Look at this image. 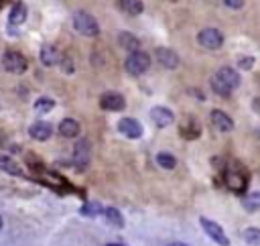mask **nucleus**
I'll return each mask as SVG.
<instances>
[{
    "mask_svg": "<svg viewBox=\"0 0 260 246\" xmlns=\"http://www.w3.org/2000/svg\"><path fill=\"white\" fill-rule=\"evenodd\" d=\"M73 28L83 37H98V33H100L98 20L85 10L73 12Z\"/></svg>",
    "mask_w": 260,
    "mask_h": 246,
    "instance_id": "1",
    "label": "nucleus"
},
{
    "mask_svg": "<svg viewBox=\"0 0 260 246\" xmlns=\"http://www.w3.org/2000/svg\"><path fill=\"white\" fill-rule=\"evenodd\" d=\"M126 71L130 73V75H142V73H146L148 71V67H150V57L144 53V51H132L128 57H126Z\"/></svg>",
    "mask_w": 260,
    "mask_h": 246,
    "instance_id": "2",
    "label": "nucleus"
},
{
    "mask_svg": "<svg viewBox=\"0 0 260 246\" xmlns=\"http://www.w3.org/2000/svg\"><path fill=\"white\" fill-rule=\"evenodd\" d=\"M2 67H4L6 71H10V73L20 75V73L26 71L28 61H26V57L20 55L18 51H6V53L2 55Z\"/></svg>",
    "mask_w": 260,
    "mask_h": 246,
    "instance_id": "3",
    "label": "nucleus"
},
{
    "mask_svg": "<svg viewBox=\"0 0 260 246\" xmlns=\"http://www.w3.org/2000/svg\"><path fill=\"white\" fill-rule=\"evenodd\" d=\"M197 43H199L201 47H205V49H219L221 43H223V35H221L217 28H211V26H209V28L199 30Z\"/></svg>",
    "mask_w": 260,
    "mask_h": 246,
    "instance_id": "4",
    "label": "nucleus"
},
{
    "mask_svg": "<svg viewBox=\"0 0 260 246\" xmlns=\"http://www.w3.org/2000/svg\"><path fill=\"white\" fill-rule=\"evenodd\" d=\"M201 228H203V230H205V234H207L211 240H215L219 246H230L228 236L223 234V230H221L215 222H211V220H207V218H201Z\"/></svg>",
    "mask_w": 260,
    "mask_h": 246,
    "instance_id": "5",
    "label": "nucleus"
},
{
    "mask_svg": "<svg viewBox=\"0 0 260 246\" xmlns=\"http://www.w3.org/2000/svg\"><path fill=\"white\" fill-rule=\"evenodd\" d=\"M73 163H75V167L79 171L87 169V165H89V142L87 140L81 138L75 144V148H73Z\"/></svg>",
    "mask_w": 260,
    "mask_h": 246,
    "instance_id": "6",
    "label": "nucleus"
},
{
    "mask_svg": "<svg viewBox=\"0 0 260 246\" xmlns=\"http://www.w3.org/2000/svg\"><path fill=\"white\" fill-rule=\"evenodd\" d=\"M100 106H102L104 110L118 112V110H122V108L126 106V102H124V98H122L118 91H106V94L100 98Z\"/></svg>",
    "mask_w": 260,
    "mask_h": 246,
    "instance_id": "7",
    "label": "nucleus"
},
{
    "mask_svg": "<svg viewBox=\"0 0 260 246\" xmlns=\"http://www.w3.org/2000/svg\"><path fill=\"white\" fill-rule=\"evenodd\" d=\"M154 57H156V61H158L162 67H167V69H175V67L179 65V55H177L173 49L158 47V49L154 51Z\"/></svg>",
    "mask_w": 260,
    "mask_h": 246,
    "instance_id": "8",
    "label": "nucleus"
},
{
    "mask_svg": "<svg viewBox=\"0 0 260 246\" xmlns=\"http://www.w3.org/2000/svg\"><path fill=\"white\" fill-rule=\"evenodd\" d=\"M118 130H120L124 136H128V138H140V136H142V126H140V122L134 120V118H122V120L118 122Z\"/></svg>",
    "mask_w": 260,
    "mask_h": 246,
    "instance_id": "9",
    "label": "nucleus"
},
{
    "mask_svg": "<svg viewBox=\"0 0 260 246\" xmlns=\"http://www.w3.org/2000/svg\"><path fill=\"white\" fill-rule=\"evenodd\" d=\"M150 118H152V122H154L158 128H165V126H169V124L175 120L173 112H171L169 108H165V106H154V108L150 110Z\"/></svg>",
    "mask_w": 260,
    "mask_h": 246,
    "instance_id": "10",
    "label": "nucleus"
},
{
    "mask_svg": "<svg viewBox=\"0 0 260 246\" xmlns=\"http://www.w3.org/2000/svg\"><path fill=\"white\" fill-rule=\"evenodd\" d=\"M211 124H213V128H217L219 132H230V130L234 128V120H232L225 112H221V110H213V112H211Z\"/></svg>",
    "mask_w": 260,
    "mask_h": 246,
    "instance_id": "11",
    "label": "nucleus"
},
{
    "mask_svg": "<svg viewBox=\"0 0 260 246\" xmlns=\"http://www.w3.org/2000/svg\"><path fill=\"white\" fill-rule=\"evenodd\" d=\"M39 59H41L43 65L53 67V65H57L61 61V55H59V51L53 45H43L41 51H39Z\"/></svg>",
    "mask_w": 260,
    "mask_h": 246,
    "instance_id": "12",
    "label": "nucleus"
},
{
    "mask_svg": "<svg viewBox=\"0 0 260 246\" xmlns=\"http://www.w3.org/2000/svg\"><path fill=\"white\" fill-rule=\"evenodd\" d=\"M28 134L35 138V140H49L51 134H53V126L49 122H35L30 128H28Z\"/></svg>",
    "mask_w": 260,
    "mask_h": 246,
    "instance_id": "13",
    "label": "nucleus"
},
{
    "mask_svg": "<svg viewBox=\"0 0 260 246\" xmlns=\"http://www.w3.org/2000/svg\"><path fill=\"white\" fill-rule=\"evenodd\" d=\"M215 77H217L219 81H223L230 89H234V87L240 85V75H238L236 69H232V67H221V69L215 73Z\"/></svg>",
    "mask_w": 260,
    "mask_h": 246,
    "instance_id": "14",
    "label": "nucleus"
},
{
    "mask_svg": "<svg viewBox=\"0 0 260 246\" xmlns=\"http://www.w3.org/2000/svg\"><path fill=\"white\" fill-rule=\"evenodd\" d=\"M223 179H225L228 189H232V191H244V189H246V175H244V173L228 171Z\"/></svg>",
    "mask_w": 260,
    "mask_h": 246,
    "instance_id": "15",
    "label": "nucleus"
},
{
    "mask_svg": "<svg viewBox=\"0 0 260 246\" xmlns=\"http://www.w3.org/2000/svg\"><path fill=\"white\" fill-rule=\"evenodd\" d=\"M59 134L65 136V138H75V136L79 134V122L73 120V118L61 120V124H59Z\"/></svg>",
    "mask_w": 260,
    "mask_h": 246,
    "instance_id": "16",
    "label": "nucleus"
},
{
    "mask_svg": "<svg viewBox=\"0 0 260 246\" xmlns=\"http://www.w3.org/2000/svg\"><path fill=\"white\" fill-rule=\"evenodd\" d=\"M0 171H4V173H8V175H14V177H22V175H24L22 169H20L10 157H6V155H0Z\"/></svg>",
    "mask_w": 260,
    "mask_h": 246,
    "instance_id": "17",
    "label": "nucleus"
},
{
    "mask_svg": "<svg viewBox=\"0 0 260 246\" xmlns=\"http://www.w3.org/2000/svg\"><path fill=\"white\" fill-rule=\"evenodd\" d=\"M118 41H120V45L126 49V51H138L140 49V41L132 35V33H120V37H118Z\"/></svg>",
    "mask_w": 260,
    "mask_h": 246,
    "instance_id": "18",
    "label": "nucleus"
},
{
    "mask_svg": "<svg viewBox=\"0 0 260 246\" xmlns=\"http://www.w3.org/2000/svg\"><path fill=\"white\" fill-rule=\"evenodd\" d=\"M102 216H104V218H106V222H108L110 226H114V228H120V226L124 224V220H122V213H120L116 207H104Z\"/></svg>",
    "mask_w": 260,
    "mask_h": 246,
    "instance_id": "19",
    "label": "nucleus"
},
{
    "mask_svg": "<svg viewBox=\"0 0 260 246\" xmlns=\"http://www.w3.org/2000/svg\"><path fill=\"white\" fill-rule=\"evenodd\" d=\"M242 205H244L248 211H256V209H260V191L246 193V195L242 197Z\"/></svg>",
    "mask_w": 260,
    "mask_h": 246,
    "instance_id": "20",
    "label": "nucleus"
},
{
    "mask_svg": "<svg viewBox=\"0 0 260 246\" xmlns=\"http://www.w3.org/2000/svg\"><path fill=\"white\" fill-rule=\"evenodd\" d=\"M26 18V8L24 4H14L12 10H10V16H8V22L10 24H22Z\"/></svg>",
    "mask_w": 260,
    "mask_h": 246,
    "instance_id": "21",
    "label": "nucleus"
},
{
    "mask_svg": "<svg viewBox=\"0 0 260 246\" xmlns=\"http://www.w3.org/2000/svg\"><path fill=\"white\" fill-rule=\"evenodd\" d=\"M120 6H122V10L128 12V14H140V12L144 10L142 0H120Z\"/></svg>",
    "mask_w": 260,
    "mask_h": 246,
    "instance_id": "22",
    "label": "nucleus"
},
{
    "mask_svg": "<svg viewBox=\"0 0 260 246\" xmlns=\"http://www.w3.org/2000/svg\"><path fill=\"white\" fill-rule=\"evenodd\" d=\"M156 163H158L162 169H175V165H177L175 157L169 155V152H158V155H156Z\"/></svg>",
    "mask_w": 260,
    "mask_h": 246,
    "instance_id": "23",
    "label": "nucleus"
},
{
    "mask_svg": "<svg viewBox=\"0 0 260 246\" xmlns=\"http://www.w3.org/2000/svg\"><path fill=\"white\" fill-rule=\"evenodd\" d=\"M211 89H213L217 96H230V94H232V89H230V87H228L223 81H219L215 75L211 77Z\"/></svg>",
    "mask_w": 260,
    "mask_h": 246,
    "instance_id": "24",
    "label": "nucleus"
},
{
    "mask_svg": "<svg viewBox=\"0 0 260 246\" xmlns=\"http://www.w3.org/2000/svg\"><path fill=\"white\" fill-rule=\"evenodd\" d=\"M53 106H55V102H53L51 98H39V100L35 102V110H37V112H41V114L51 112V110H53Z\"/></svg>",
    "mask_w": 260,
    "mask_h": 246,
    "instance_id": "25",
    "label": "nucleus"
},
{
    "mask_svg": "<svg viewBox=\"0 0 260 246\" xmlns=\"http://www.w3.org/2000/svg\"><path fill=\"white\" fill-rule=\"evenodd\" d=\"M102 211H104V207H100L98 203H87V205H83L81 207V213L83 216H102Z\"/></svg>",
    "mask_w": 260,
    "mask_h": 246,
    "instance_id": "26",
    "label": "nucleus"
},
{
    "mask_svg": "<svg viewBox=\"0 0 260 246\" xmlns=\"http://www.w3.org/2000/svg\"><path fill=\"white\" fill-rule=\"evenodd\" d=\"M244 240L248 244H260V230H246L244 232Z\"/></svg>",
    "mask_w": 260,
    "mask_h": 246,
    "instance_id": "27",
    "label": "nucleus"
},
{
    "mask_svg": "<svg viewBox=\"0 0 260 246\" xmlns=\"http://www.w3.org/2000/svg\"><path fill=\"white\" fill-rule=\"evenodd\" d=\"M223 4L228 8H232V10H240L244 6V0H223Z\"/></svg>",
    "mask_w": 260,
    "mask_h": 246,
    "instance_id": "28",
    "label": "nucleus"
},
{
    "mask_svg": "<svg viewBox=\"0 0 260 246\" xmlns=\"http://www.w3.org/2000/svg\"><path fill=\"white\" fill-rule=\"evenodd\" d=\"M252 65H254V59L252 57H242L240 59V67L242 69H252Z\"/></svg>",
    "mask_w": 260,
    "mask_h": 246,
    "instance_id": "29",
    "label": "nucleus"
},
{
    "mask_svg": "<svg viewBox=\"0 0 260 246\" xmlns=\"http://www.w3.org/2000/svg\"><path fill=\"white\" fill-rule=\"evenodd\" d=\"M63 69H65L67 73H71V71H73V67H71V61H69V59H63Z\"/></svg>",
    "mask_w": 260,
    "mask_h": 246,
    "instance_id": "30",
    "label": "nucleus"
},
{
    "mask_svg": "<svg viewBox=\"0 0 260 246\" xmlns=\"http://www.w3.org/2000/svg\"><path fill=\"white\" fill-rule=\"evenodd\" d=\"M252 108H254V110L260 114V98H254V102H252Z\"/></svg>",
    "mask_w": 260,
    "mask_h": 246,
    "instance_id": "31",
    "label": "nucleus"
},
{
    "mask_svg": "<svg viewBox=\"0 0 260 246\" xmlns=\"http://www.w3.org/2000/svg\"><path fill=\"white\" fill-rule=\"evenodd\" d=\"M169 246H187V244H183V242H171Z\"/></svg>",
    "mask_w": 260,
    "mask_h": 246,
    "instance_id": "32",
    "label": "nucleus"
},
{
    "mask_svg": "<svg viewBox=\"0 0 260 246\" xmlns=\"http://www.w3.org/2000/svg\"><path fill=\"white\" fill-rule=\"evenodd\" d=\"M106 246H124V244H118V242H112V244H106Z\"/></svg>",
    "mask_w": 260,
    "mask_h": 246,
    "instance_id": "33",
    "label": "nucleus"
},
{
    "mask_svg": "<svg viewBox=\"0 0 260 246\" xmlns=\"http://www.w3.org/2000/svg\"><path fill=\"white\" fill-rule=\"evenodd\" d=\"M0 230H2V218H0Z\"/></svg>",
    "mask_w": 260,
    "mask_h": 246,
    "instance_id": "34",
    "label": "nucleus"
}]
</instances>
